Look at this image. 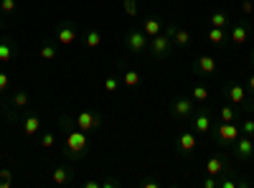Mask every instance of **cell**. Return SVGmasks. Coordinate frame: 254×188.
Returning <instances> with one entry per match:
<instances>
[{"instance_id": "6da1fadb", "label": "cell", "mask_w": 254, "mask_h": 188, "mask_svg": "<svg viewBox=\"0 0 254 188\" xmlns=\"http://www.w3.org/2000/svg\"><path fill=\"white\" fill-rule=\"evenodd\" d=\"M89 148V137L84 130H79L77 125H66L64 130V153L69 158H82Z\"/></svg>"}, {"instance_id": "7a4b0ae2", "label": "cell", "mask_w": 254, "mask_h": 188, "mask_svg": "<svg viewBox=\"0 0 254 188\" xmlns=\"http://www.w3.org/2000/svg\"><path fill=\"white\" fill-rule=\"evenodd\" d=\"M74 125L79 130H84V133H94V130L102 127V114H97L92 109H84L79 114H74Z\"/></svg>"}, {"instance_id": "3957f363", "label": "cell", "mask_w": 254, "mask_h": 188, "mask_svg": "<svg viewBox=\"0 0 254 188\" xmlns=\"http://www.w3.org/2000/svg\"><path fill=\"white\" fill-rule=\"evenodd\" d=\"M125 46L132 51V54H140L145 49H150V38L142 33V28H130L127 36H125Z\"/></svg>"}, {"instance_id": "277c9868", "label": "cell", "mask_w": 254, "mask_h": 188, "mask_svg": "<svg viewBox=\"0 0 254 188\" xmlns=\"http://www.w3.org/2000/svg\"><path fill=\"white\" fill-rule=\"evenodd\" d=\"M239 135H242V130H239L234 122H221L216 127V140L221 142V145H234Z\"/></svg>"}, {"instance_id": "5b68a950", "label": "cell", "mask_w": 254, "mask_h": 188, "mask_svg": "<svg viewBox=\"0 0 254 188\" xmlns=\"http://www.w3.org/2000/svg\"><path fill=\"white\" fill-rule=\"evenodd\" d=\"M41 133V114L38 112H26L23 114V135L33 137Z\"/></svg>"}, {"instance_id": "8992f818", "label": "cell", "mask_w": 254, "mask_h": 188, "mask_svg": "<svg viewBox=\"0 0 254 188\" xmlns=\"http://www.w3.org/2000/svg\"><path fill=\"white\" fill-rule=\"evenodd\" d=\"M170 49H173V43H170V36H168L166 31L150 38V51H153L155 56H166Z\"/></svg>"}, {"instance_id": "52a82bcc", "label": "cell", "mask_w": 254, "mask_h": 188, "mask_svg": "<svg viewBox=\"0 0 254 188\" xmlns=\"http://www.w3.org/2000/svg\"><path fill=\"white\" fill-rule=\"evenodd\" d=\"M193 130H196V133H208V130H211V114H208V109H193Z\"/></svg>"}, {"instance_id": "ba28073f", "label": "cell", "mask_w": 254, "mask_h": 188, "mask_svg": "<svg viewBox=\"0 0 254 188\" xmlns=\"http://www.w3.org/2000/svg\"><path fill=\"white\" fill-rule=\"evenodd\" d=\"M56 41L61 43V46H71L74 41H77V26L74 23H61L56 31Z\"/></svg>"}, {"instance_id": "9c48e42d", "label": "cell", "mask_w": 254, "mask_h": 188, "mask_svg": "<svg viewBox=\"0 0 254 188\" xmlns=\"http://www.w3.org/2000/svg\"><path fill=\"white\" fill-rule=\"evenodd\" d=\"M193 99L191 97H178L175 102H173V114L175 117H181V120H186V117H191L193 114Z\"/></svg>"}, {"instance_id": "30bf717a", "label": "cell", "mask_w": 254, "mask_h": 188, "mask_svg": "<svg viewBox=\"0 0 254 188\" xmlns=\"http://www.w3.org/2000/svg\"><path fill=\"white\" fill-rule=\"evenodd\" d=\"M226 97L231 105H244L247 102V86L242 84H226Z\"/></svg>"}, {"instance_id": "8fae6325", "label": "cell", "mask_w": 254, "mask_h": 188, "mask_svg": "<svg viewBox=\"0 0 254 188\" xmlns=\"http://www.w3.org/2000/svg\"><path fill=\"white\" fill-rule=\"evenodd\" d=\"M234 148H236V158H242V161H247V158H252L254 153V145H252V137L249 135H239L236 142H234Z\"/></svg>"}, {"instance_id": "7c38bea8", "label": "cell", "mask_w": 254, "mask_h": 188, "mask_svg": "<svg viewBox=\"0 0 254 188\" xmlns=\"http://www.w3.org/2000/svg\"><path fill=\"white\" fill-rule=\"evenodd\" d=\"M231 43H234V46H244V43H247V38H249V26L247 23H236L234 28H231Z\"/></svg>"}, {"instance_id": "4fadbf2b", "label": "cell", "mask_w": 254, "mask_h": 188, "mask_svg": "<svg viewBox=\"0 0 254 188\" xmlns=\"http://www.w3.org/2000/svg\"><path fill=\"white\" fill-rule=\"evenodd\" d=\"M224 170H226V161H224L221 155H211L206 161V173L208 176H221Z\"/></svg>"}, {"instance_id": "5bb4252c", "label": "cell", "mask_w": 254, "mask_h": 188, "mask_svg": "<svg viewBox=\"0 0 254 188\" xmlns=\"http://www.w3.org/2000/svg\"><path fill=\"white\" fill-rule=\"evenodd\" d=\"M178 148H181L183 155H191L193 150H196V135H193V133H183L181 137H178Z\"/></svg>"}, {"instance_id": "9a60e30c", "label": "cell", "mask_w": 254, "mask_h": 188, "mask_svg": "<svg viewBox=\"0 0 254 188\" xmlns=\"http://www.w3.org/2000/svg\"><path fill=\"white\" fill-rule=\"evenodd\" d=\"M13 54H16V43L10 38H3L0 41V64H8L13 59Z\"/></svg>"}, {"instance_id": "2e32d148", "label": "cell", "mask_w": 254, "mask_h": 188, "mask_svg": "<svg viewBox=\"0 0 254 188\" xmlns=\"http://www.w3.org/2000/svg\"><path fill=\"white\" fill-rule=\"evenodd\" d=\"M142 33H145L147 38H153V36L163 33V23H160L158 18H145V23H142Z\"/></svg>"}, {"instance_id": "e0dca14e", "label": "cell", "mask_w": 254, "mask_h": 188, "mask_svg": "<svg viewBox=\"0 0 254 188\" xmlns=\"http://www.w3.org/2000/svg\"><path fill=\"white\" fill-rule=\"evenodd\" d=\"M191 99H193V102H198V105H206L208 102V86L206 84H196L191 89Z\"/></svg>"}, {"instance_id": "ac0fdd59", "label": "cell", "mask_w": 254, "mask_h": 188, "mask_svg": "<svg viewBox=\"0 0 254 188\" xmlns=\"http://www.w3.org/2000/svg\"><path fill=\"white\" fill-rule=\"evenodd\" d=\"M51 181H54L56 186H66V183L71 181V173H69L64 165H58V168H54V173H51Z\"/></svg>"}, {"instance_id": "d6986e66", "label": "cell", "mask_w": 254, "mask_h": 188, "mask_svg": "<svg viewBox=\"0 0 254 188\" xmlns=\"http://www.w3.org/2000/svg\"><path fill=\"white\" fill-rule=\"evenodd\" d=\"M122 84L130 86V89H135V86H140V74L135 69H125L122 71Z\"/></svg>"}, {"instance_id": "ffe728a7", "label": "cell", "mask_w": 254, "mask_h": 188, "mask_svg": "<svg viewBox=\"0 0 254 188\" xmlns=\"http://www.w3.org/2000/svg\"><path fill=\"white\" fill-rule=\"evenodd\" d=\"M10 105H13V109H26L28 105H31V97H28L26 92H16L10 97Z\"/></svg>"}, {"instance_id": "44dd1931", "label": "cell", "mask_w": 254, "mask_h": 188, "mask_svg": "<svg viewBox=\"0 0 254 188\" xmlns=\"http://www.w3.org/2000/svg\"><path fill=\"white\" fill-rule=\"evenodd\" d=\"M84 43H86V49H99V46H102V33L97 31V28H92V31H86V36H84Z\"/></svg>"}, {"instance_id": "7402d4cb", "label": "cell", "mask_w": 254, "mask_h": 188, "mask_svg": "<svg viewBox=\"0 0 254 188\" xmlns=\"http://www.w3.org/2000/svg\"><path fill=\"white\" fill-rule=\"evenodd\" d=\"M198 71H201V74H214L216 61L211 59V56H198Z\"/></svg>"}, {"instance_id": "603a6c76", "label": "cell", "mask_w": 254, "mask_h": 188, "mask_svg": "<svg viewBox=\"0 0 254 188\" xmlns=\"http://www.w3.org/2000/svg\"><path fill=\"white\" fill-rule=\"evenodd\" d=\"M170 38L175 41V46H188L191 43V33L186 31V28H178V26H175V31H173Z\"/></svg>"}, {"instance_id": "cb8c5ba5", "label": "cell", "mask_w": 254, "mask_h": 188, "mask_svg": "<svg viewBox=\"0 0 254 188\" xmlns=\"http://www.w3.org/2000/svg\"><path fill=\"white\" fill-rule=\"evenodd\" d=\"M224 38H226V28H208V41L214 43V46H221L224 43Z\"/></svg>"}, {"instance_id": "d4e9b609", "label": "cell", "mask_w": 254, "mask_h": 188, "mask_svg": "<svg viewBox=\"0 0 254 188\" xmlns=\"http://www.w3.org/2000/svg\"><path fill=\"white\" fill-rule=\"evenodd\" d=\"M211 26H214V28H226V26H229V16H226L224 10L211 13Z\"/></svg>"}, {"instance_id": "484cf974", "label": "cell", "mask_w": 254, "mask_h": 188, "mask_svg": "<svg viewBox=\"0 0 254 188\" xmlns=\"http://www.w3.org/2000/svg\"><path fill=\"white\" fill-rule=\"evenodd\" d=\"M38 56L43 61H51V59H56V46L54 43H43L41 46V51H38Z\"/></svg>"}, {"instance_id": "4316f807", "label": "cell", "mask_w": 254, "mask_h": 188, "mask_svg": "<svg viewBox=\"0 0 254 188\" xmlns=\"http://www.w3.org/2000/svg\"><path fill=\"white\" fill-rule=\"evenodd\" d=\"M219 117H221V122H234V117H236V109H234L231 105H226V107H221Z\"/></svg>"}, {"instance_id": "83f0119b", "label": "cell", "mask_w": 254, "mask_h": 188, "mask_svg": "<svg viewBox=\"0 0 254 188\" xmlns=\"http://www.w3.org/2000/svg\"><path fill=\"white\" fill-rule=\"evenodd\" d=\"M54 145H56V135H54V133H43V135H41V148L51 150Z\"/></svg>"}, {"instance_id": "f1b7e54d", "label": "cell", "mask_w": 254, "mask_h": 188, "mask_svg": "<svg viewBox=\"0 0 254 188\" xmlns=\"http://www.w3.org/2000/svg\"><path fill=\"white\" fill-rule=\"evenodd\" d=\"M13 183V170H0V188H10Z\"/></svg>"}, {"instance_id": "f546056e", "label": "cell", "mask_w": 254, "mask_h": 188, "mask_svg": "<svg viewBox=\"0 0 254 188\" xmlns=\"http://www.w3.org/2000/svg\"><path fill=\"white\" fill-rule=\"evenodd\" d=\"M239 130H242V135H249V137H252V135H254V120H252V117H247Z\"/></svg>"}, {"instance_id": "4dcf8cb0", "label": "cell", "mask_w": 254, "mask_h": 188, "mask_svg": "<svg viewBox=\"0 0 254 188\" xmlns=\"http://www.w3.org/2000/svg\"><path fill=\"white\" fill-rule=\"evenodd\" d=\"M125 13L132 18V16H138V3L135 0H125Z\"/></svg>"}, {"instance_id": "1f68e13d", "label": "cell", "mask_w": 254, "mask_h": 188, "mask_svg": "<svg viewBox=\"0 0 254 188\" xmlns=\"http://www.w3.org/2000/svg\"><path fill=\"white\" fill-rule=\"evenodd\" d=\"M117 79L114 77H107V79H104V89H107V92H117Z\"/></svg>"}, {"instance_id": "d6a6232c", "label": "cell", "mask_w": 254, "mask_h": 188, "mask_svg": "<svg viewBox=\"0 0 254 188\" xmlns=\"http://www.w3.org/2000/svg\"><path fill=\"white\" fill-rule=\"evenodd\" d=\"M0 8H3V13H13L16 10V0H0Z\"/></svg>"}, {"instance_id": "836d02e7", "label": "cell", "mask_w": 254, "mask_h": 188, "mask_svg": "<svg viewBox=\"0 0 254 188\" xmlns=\"http://www.w3.org/2000/svg\"><path fill=\"white\" fill-rule=\"evenodd\" d=\"M8 86H10V79H8V74H5V71H0V92H5Z\"/></svg>"}, {"instance_id": "e575fe53", "label": "cell", "mask_w": 254, "mask_h": 188, "mask_svg": "<svg viewBox=\"0 0 254 188\" xmlns=\"http://www.w3.org/2000/svg\"><path fill=\"white\" fill-rule=\"evenodd\" d=\"M242 13H244V16H252V13H254V3H252V0H244V3H242Z\"/></svg>"}, {"instance_id": "d590c367", "label": "cell", "mask_w": 254, "mask_h": 188, "mask_svg": "<svg viewBox=\"0 0 254 188\" xmlns=\"http://www.w3.org/2000/svg\"><path fill=\"white\" fill-rule=\"evenodd\" d=\"M203 186H206V188H216V186H219V183H216V181H214V178H211V176H208V178H206V181H203Z\"/></svg>"}, {"instance_id": "8d00e7d4", "label": "cell", "mask_w": 254, "mask_h": 188, "mask_svg": "<svg viewBox=\"0 0 254 188\" xmlns=\"http://www.w3.org/2000/svg\"><path fill=\"white\" fill-rule=\"evenodd\" d=\"M247 89L254 94V74H249V79H247Z\"/></svg>"}, {"instance_id": "74e56055", "label": "cell", "mask_w": 254, "mask_h": 188, "mask_svg": "<svg viewBox=\"0 0 254 188\" xmlns=\"http://www.w3.org/2000/svg\"><path fill=\"white\" fill-rule=\"evenodd\" d=\"M219 186H221V188H236V183H234V181H221Z\"/></svg>"}, {"instance_id": "f35d334b", "label": "cell", "mask_w": 254, "mask_h": 188, "mask_svg": "<svg viewBox=\"0 0 254 188\" xmlns=\"http://www.w3.org/2000/svg\"><path fill=\"white\" fill-rule=\"evenodd\" d=\"M252 64H254V54H252Z\"/></svg>"}]
</instances>
